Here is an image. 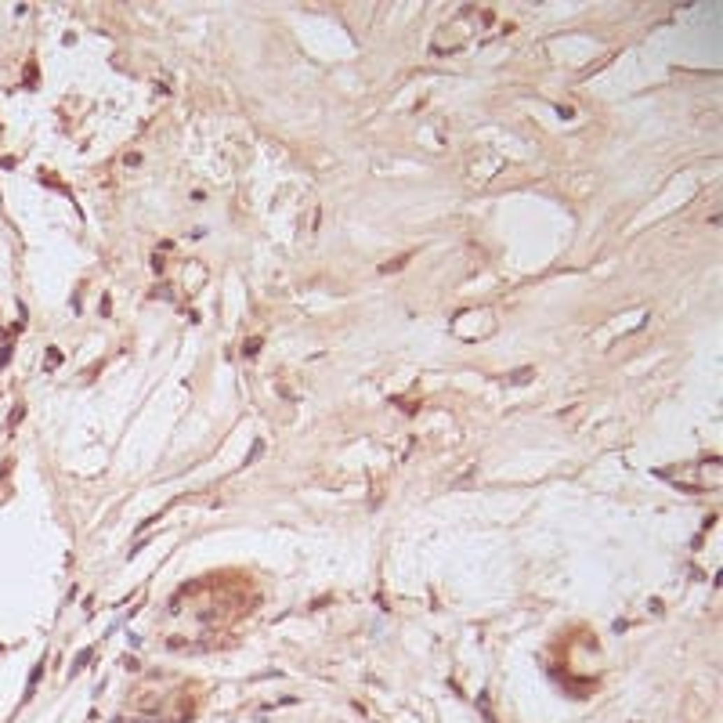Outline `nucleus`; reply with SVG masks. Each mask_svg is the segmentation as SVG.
Returning a JSON list of instances; mask_svg holds the SVG:
<instances>
[]
</instances>
